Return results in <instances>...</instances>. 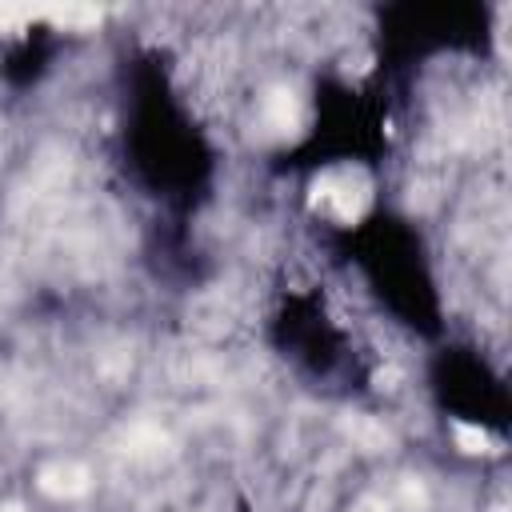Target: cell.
Instances as JSON below:
<instances>
[{"instance_id":"6da1fadb","label":"cell","mask_w":512,"mask_h":512,"mask_svg":"<svg viewBox=\"0 0 512 512\" xmlns=\"http://www.w3.org/2000/svg\"><path fill=\"white\" fill-rule=\"evenodd\" d=\"M456 444H460L464 452H472V456H488V452H492L488 432H484V428H472V424H456Z\"/></svg>"}]
</instances>
